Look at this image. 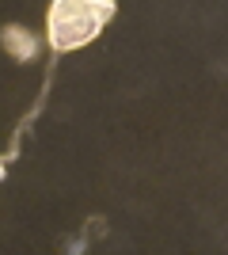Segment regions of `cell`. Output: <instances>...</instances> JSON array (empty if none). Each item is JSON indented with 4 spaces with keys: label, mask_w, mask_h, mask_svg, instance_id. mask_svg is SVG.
<instances>
[{
    "label": "cell",
    "mask_w": 228,
    "mask_h": 255,
    "mask_svg": "<svg viewBox=\"0 0 228 255\" xmlns=\"http://www.w3.org/2000/svg\"><path fill=\"white\" fill-rule=\"evenodd\" d=\"M114 19V0H54L46 15V38L54 53L80 50Z\"/></svg>",
    "instance_id": "1"
},
{
    "label": "cell",
    "mask_w": 228,
    "mask_h": 255,
    "mask_svg": "<svg viewBox=\"0 0 228 255\" xmlns=\"http://www.w3.org/2000/svg\"><path fill=\"white\" fill-rule=\"evenodd\" d=\"M0 46H4V53L8 57H15V61H34L38 53H42V34L38 31H27V27H19V23H4L0 27Z\"/></svg>",
    "instance_id": "2"
},
{
    "label": "cell",
    "mask_w": 228,
    "mask_h": 255,
    "mask_svg": "<svg viewBox=\"0 0 228 255\" xmlns=\"http://www.w3.org/2000/svg\"><path fill=\"white\" fill-rule=\"evenodd\" d=\"M110 233V225L103 221V217H87V229H84V236H107Z\"/></svg>",
    "instance_id": "3"
},
{
    "label": "cell",
    "mask_w": 228,
    "mask_h": 255,
    "mask_svg": "<svg viewBox=\"0 0 228 255\" xmlns=\"http://www.w3.org/2000/svg\"><path fill=\"white\" fill-rule=\"evenodd\" d=\"M65 252H87V236H65Z\"/></svg>",
    "instance_id": "4"
},
{
    "label": "cell",
    "mask_w": 228,
    "mask_h": 255,
    "mask_svg": "<svg viewBox=\"0 0 228 255\" xmlns=\"http://www.w3.org/2000/svg\"><path fill=\"white\" fill-rule=\"evenodd\" d=\"M213 73H217V76H228V65H225V61H217V65H213Z\"/></svg>",
    "instance_id": "5"
},
{
    "label": "cell",
    "mask_w": 228,
    "mask_h": 255,
    "mask_svg": "<svg viewBox=\"0 0 228 255\" xmlns=\"http://www.w3.org/2000/svg\"><path fill=\"white\" fill-rule=\"evenodd\" d=\"M4 175H8V156H0V183H4Z\"/></svg>",
    "instance_id": "6"
}]
</instances>
